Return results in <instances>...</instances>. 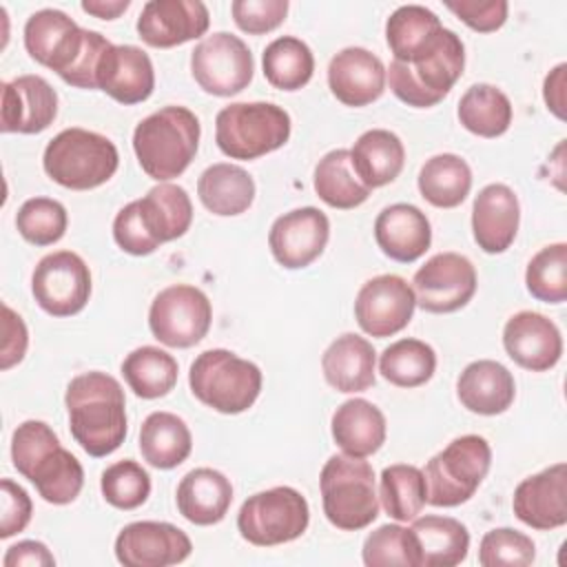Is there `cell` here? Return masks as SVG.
Returning a JSON list of instances; mask_svg holds the SVG:
<instances>
[{"instance_id": "11", "label": "cell", "mask_w": 567, "mask_h": 567, "mask_svg": "<svg viewBox=\"0 0 567 567\" xmlns=\"http://www.w3.org/2000/svg\"><path fill=\"white\" fill-rule=\"evenodd\" d=\"M492 465V447L478 434H463L434 454L425 465L427 503L434 507H456L467 503Z\"/></svg>"}, {"instance_id": "35", "label": "cell", "mask_w": 567, "mask_h": 567, "mask_svg": "<svg viewBox=\"0 0 567 567\" xmlns=\"http://www.w3.org/2000/svg\"><path fill=\"white\" fill-rule=\"evenodd\" d=\"M193 450V434L173 412H151L140 427L142 458L157 470L182 465Z\"/></svg>"}, {"instance_id": "37", "label": "cell", "mask_w": 567, "mask_h": 567, "mask_svg": "<svg viewBox=\"0 0 567 567\" xmlns=\"http://www.w3.org/2000/svg\"><path fill=\"white\" fill-rule=\"evenodd\" d=\"M416 184L427 204L436 208H454L470 195L472 171L461 155L441 153L421 166Z\"/></svg>"}, {"instance_id": "34", "label": "cell", "mask_w": 567, "mask_h": 567, "mask_svg": "<svg viewBox=\"0 0 567 567\" xmlns=\"http://www.w3.org/2000/svg\"><path fill=\"white\" fill-rule=\"evenodd\" d=\"M197 195L204 208L213 215L235 217L250 208L255 199V182L241 166L219 162L199 175Z\"/></svg>"}, {"instance_id": "2", "label": "cell", "mask_w": 567, "mask_h": 567, "mask_svg": "<svg viewBox=\"0 0 567 567\" xmlns=\"http://www.w3.org/2000/svg\"><path fill=\"white\" fill-rule=\"evenodd\" d=\"M69 427L89 456H109L126 439V399L120 381L91 370L73 377L64 394Z\"/></svg>"}, {"instance_id": "19", "label": "cell", "mask_w": 567, "mask_h": 567, "mask_svg": "<svg viewBox=\"0 0 567 567\" xmlns=\"http://www.w3.org/2000/svg\"><path fill=\"white\" fill-rule=\"evenodd\" d=\"M330 237V221L315 206L279 215L268 233V246L279 266L299 270L321 257Z\"/></svg>"}, {"instance_id": "39", "label": "cell", "mask_w": 567, "mask_h": 567, "mask_svg": "<svg viewBox=\"0 0 567 567\" xmlns=\"http://www.w3.org/2000/svg\"><path fill=\"white\" fill-rule=\"evenodd\" d=\"M458 122L478 137H498L512 124V102L494 84H472L458 100Z\"/></svg>"}, {"instance_id": "13", "label": "cell", "mask_w": 567, "mask_h": 567, "mask_svg": "<svg viewBox=\"0 0 567 567\" xmlns=\"http://www.w3.org/2000/svg\"><path fill=\"white\" fill-rule=\"evenodd\" d=\"M213 321V308L204 290L190 284H173L155 295L148 308L153 337L168 348H190L199 343Z\"/></svg>"}, {"instance_id": "46", "label": "cell", "mask_w": 567, "mask_h": 567, "mask_svg": "<svg viewBox=\"0 0 567 567\" xmlns=\"http://www.w3.org/2000/svg\"><path fill=\"white\" fill-rule=\"evenodd\" d=\"M100 489L109 505L117 509H135L144 505L151 494V476L137 461L124 458L102 472Z\"/></svg>"}, {"instance_id": "20", "label": "cell", "mask_w": 567, "mask_h": 567, "mask_svg": "<svg viewBox=\"0 0 567 567\" xmlns=\"http://www.w3.org/2000/svg\"><path fill=\"white\" fill-rule=\"evenodd\" d=\"M210 13L199 0H148L137 18V35L155 49H171L202 38Z\"/></svg>"}, {"instance_id": "3", "label": "cell", "mask_w": 567, "mask_h": 567, "mask_svg": "<svg viewBox=\"0 0 567 567\" xmlns=\"http://www.w3.org/2000/svg\"><path fill=\"white\" fill-rule=\"evenodd\" d=\"M11 461L47 503L66 505L82 492L84 470L80 461L60 445L58 434L44 421L29 419L13 430Z\"/></svg>"}, {"instance_id": "44", "label": "cell", "mask_w": 567, "mask_h": 567, "mask_svg": "<svg viewBox=\"0 0 567 567\" xmlns=\"http://www.w3.org/2000/svg\"><path fill=\"white\" fill-rule=\"evenodd\" d=\"M527 292L545 303H563L567 299V244H549L540 248L525 270Z\"/></svg>"}, {"instance_id": "8", "label": "cell", "mask_w": 567, "mask_h": 567, "mask_svg": "<svg viewBox=\"0 0 567 567\" xmlns=\"http://www.w3.org/2000/svg\"><path fill=\"white\" fill-rule=\"evenodd\" d=\"M42 166L55 184L71 190H91L115 175L120 155L106 135L73 126L60 131L47 144Z\"/></svg>"}, {"instance_id": "5", "label": "cell", "mask_w": 567, "mask_h": 567, "mask_svg": "<svg viewBox=\"0 0 567 567\" xmlns=\"http://www.w3.org/2000/svg\"><path fill=\"white\" fill-rule=\"evenodd\" d=\"M202 126L186 106H164L133 131V151L142 171L157 182L179 177L197 155Z\"/></svg>"}, {"instance_id": "52", "label": "cell", "mask_w": 567, "mask_h": 567, "mask_svg": "<svg viewBox=\"0 0 567 567\" xmlns=\"http://www.w3.org/2000/svg\"><path fill=\"white\" fill-rule=\"evenodd\" d=\"M29 332L18 312L2 303V346H0V368L9 370L20 363L27 354Z\"/></svg>"}, {"instance_id": "30", "label": "cell", "mask_w": 567, "mask_h": 567, "mask_svg": "<svg viewBox=\"0 0 567 567\" xmlns=\"http://www.w3.org/2000/svg\"><path fill=\"white\" fill-rule=\"evenodd\" d=\"M179 514L193 525H215L224 520L233 503L230 481L213 467L190 470L175 492Z\"/></svg>"}, {"instance_id": "21", "label": "cell", "mask_w": 567, "mask_h": 567, "mask_svg": "<svg viewBox=\"0 0 567 567\" xmlns=\"http://www.w3.org/2000/svg\"><path fill=\"white\" fill-rule=\"evenodd\" d=\"M516 518L532 529H556L567 523V465L554 463L523 478L512 498Z\"/></svg>"}, {"instance_id": "9", "label": "cell", "mask_w": 567, "mask_h": 567, "mask_svg": "<svg viewBox=\"0 0 567 567\" xmlns=\"http://www.w3.org/2000/svg\"><path fill=\"white\" fill-rule=\"evenodd\" d=\"M188 385L197 401L221 414H241L261 392V370L230 350L213 348L190 363Z\"/></svg>"}, {"instance_id": "22", "label": "cell", "mask_w": 567, "mask_h": 567, "mask_svg": "<svg viewBox=\"0 0 567 567\" xmlns=\"http://www.w3.org/2000/svg\"><path fill=\"white\" fill-rule=\"evenodd\" d=\"M503 348L516 365L529 372H545L563 357V334L545 315L520 310L503 328Z\"/></svg>"}, {"instance_id": "49", "label": "cell", "mask_w": 567, "mask_h": 567, "mask_svg": "<svg viewBox=\"0 0 567 567\" xmlns=\"http://www.w3.org/2000/svg\"><path fill=\"white\" fill-rule=\"evenodd\" d=\"M235 24L252 35L275 31L288 13V0H235L230 4Z\"/></svg>"}, {"instance_id": "12", "label": "cell", "mask_w": 567, "mask_h": 567, "mask_svg": "<svg viewBox=\"0 0 567 567\" xmlns=\"http://www.w3.org/2000/svg\"><path fill=\"white\" fill-rule=\"evenodd\" d=\"M310 523V507L301 492L288 485L257 492L244 501L237 529L255 547H275L297 540Z\"/></svg>"}, {"instance_id": "24", "label": "cell", "mask_w": 567, "mask_h": 567, "mask_svg": "<svg viewBox=\"0 0 567 567\" xmlns=\"http://www.w3.org/2000/svg\"><path fill=\"white\" fill-rule=\"evenodd\" d=\"M328 86L346 106H365L385 91L383 62L363 47H346L328 64Z\"/></svg>"}, {"instance_id": "4", "label": "cell", "mask_w": 567, "mask_h": 567, "mask_svg": "<svg viewBox=\"0 0 567 567\" xmlns=\"http://www.w3.org/2000/svg\"><path fill=\"white\" fill-rule=\"evenodd\" d=\"M193 221L188 193L168 182L153 186L142 199L120 208L113 219L115 244L135 257L155 252L162 244L186 235Z\"/></svg>"}, {"instance_id": "33", "label": "cell", "mask_w": 567, "mask_h": 567, "mask_svg": "<svg viewBox=\"0 0 567 567\" xmlns=\"http://www.w3.org/2000/svg\"><path fill=\"white\" fill-rule=\"evenodd\" d=\"M357 177L372 190L399 177L405 164V148L396 133L388 128H370L361 133L350 148Z\"/></svg>"}, {"instance_id": "55", "label": "cell", "mask_w": 567, "mask_h": 567, "mask_svg": "<svg viewBox=\"0 0 567 567\" xmlns=\"http://www.w3.org/2000/svg\"><path fill=\"white\" fill-rule=\"evenodd\" d=\"M128 7H131L128 0H84L82 2V11L102 20H115Z\"/></svg>"}, {"instance_id": "47", "label": "cell", "mask_w": 567, "mask_h": 567, "mask_svg": "<svg viewBox=\"0 0 567 567\" xmlns=\"http://www.w3.org/2000/svg\"><path fill=\"white\" fill-rule=\"evenodd\" d=\"M363 563L368 567H416V551L410 527L381 525L363 543Z\"/></svg>"}, {"instance_id": "15", "label": "cell", "mask_w": 567, "mask_h": 567, "mask_svg": "<svg viewBox=\"0 0 567 567\" xmlns=\"http://www.w3.org/2000/svg\"><path fill=\"white\" fill-rule=\"evenodd\" d=\"M31 292L51 317L78 315L91 297V270L78 252H49L31 275Z\"/></svg>"}, {"instance_id": "42", "label": "cell", "mask_w": 567, "mask_h": 567, "mask_svg": "<svg viewBox=\"0 0 567 567\" xmlns=\"http://www.w3.org/2000/svg\"><path fill=\"white\" fill-rule=\"evenodd\" d=\"M379 498L385 514L399 523L414 520L427 503L425 476L416 465L394 463L381 472Z\"/></svg>"}, {"instance_id": "54", "label": "cell", "mask_w": 567, "mask_h": 567, "mask_svg": "<svg viewBox=\"0 0 567 567\" xmlns=\"http://www.w3.org/2000/svg\"><path fill=\"white\" fill-rule=\"evenodd\" d=\"M567 75V64L560 62L556 69H551L545 78V84H543V97H545V104L547 109L558 117V120H565V80Z\"/></svg>"}, {"instance_id": "17", "label": "cell", "mask_w": 567, "mask_h": 567, "mask_svg": "<svg viewBox=\"0 0 567 567\" xmlns=\"http://www.w3.org/2000/svg\"><path fill=\"white\" fill-rule=\"evenodd\" d=\"M414 308V290L403 277L377 275L359 288L354 319L365 334L385 339L401 332L412 321Z\"/></svg>"}, {"instance_id": "23", "label": "cell", "mask_w": 567, "mask_h": 567, "mask_svg": "<svg viewBox=\"0 0 567 567\" xmlns=\"http://www.w3.org/2000/svg\"><path fill=\"white\" fill-rule=\"evenodd\" d=\"M58 115V93L42 75H20L2 82L0 131L2 133H42Z\"/></svg>"}, {"instance_id": "29", "label": "cell", "mask_w": 567, "mask_h": 567, "mask_svg": "<svg viewBox=\"0 0 567 567\" xmlns=\"http://www.w3.org/2000/svg\"><path fill=\"white\" fill-rule=\"evenodd\" d=\"M374 361L377 352L372 343L354 332H346L326 348L321 370L330 388L354 394L374 385Z\"/></svg>"}, {"instance_id": "41", "label": "cell", "mask_w": 567, "mask_h": 567, "mask_svg": "<svg viewBox=\"0 0 567 567\" xmlns=\"http://www.w3.org/2000/svg\"><path fill=\"white\" fill-rule=\"evenodd\" d=\"M261 66L266 80L275 89L299 91L312 78L315 55L303 40L295 35H281L264 49Z\"/></svg>"}, {"instance_id": "1", "label": "cell", "mask_w": 567, "mask_h": 567, "mask_svg": "<svg viewBox=\"0 0 567 567\" xmlns=\"http://www.w3.org/2000/svg\"><path fill=\"white\" fill-rule=\"evenodd\" d=\"M111 47L102 33L78 27L60 9H40L24 24L27 53L78 89H97V75Z\"/></svg>"}, {"instance_id": "32", "label": "cell", "mask_w": 567, "mask_h": 567, "mask_svg": "<svg viewBox=\"0 0 567 567\" xmlns=\"http://www.w3.org/2000/svg\"><path fill=\"white\" fill-rule=\"evenodd\" d=\"M332 439L350 456H370L385 443L388 425L383 412L365 399L343 401L330 421Z\"/></svg>"}, {"instance_id": "51", "label": "cell", "mask_w": 567, "mask_h": 567, "mask_svg": "<svg viewBox=\"0 0 567 567\" xmlns=\"http://www.w3.org/2000/svg\"><path fill=\"white\" fill-rule=\"evenodd\" d=\"M2 489V518H0V538H11L20 534L33 514V503L31 496L27 494L24 487L13 483L11 478H2L0 483Z\"/></svg>"}, {"instance_id": "10", "label": "cell", "mask_w": 567, "mask_h": 567, "mask_svg": "<svg viewBox=\"0 0 567 567\" xmlns=\"http://www.w3.org/2000/svg\"><path fill=\"white\" fill-rule=\"evenodd\" d=\"M290 115L272 102H233L215 117V142L230 159H257L290 137Z\"/></svg>"}, {"instance_id": "25", "label": "cell", "mask_w": 567, "mask_h": 567, "mask_svg": "<svg viewBox=\"0 0 567 567\" xmlns=\"http://www.w3.org/2000/svg\"><path fill=\"white\" fill-rule=\"evenodd\" d=\"M520 204L507 184H487L472 204V235L487 255L505 252L518 233Z\"/></svg>"}, {"instance_id": "31", "label": "cell", "mask_w": 567, "mask_h": 567, "mask_svg": "<svg viewBox=\"0 0 567 567\" xmlns=\"http://www.w3.org/2000/svg\"><path fill=\"white\" fill-rule=\"evenodd\" d=\"M410 532L416 551V567H454L467 558L470 532L452 516L427 514L414 518Z\"/></svg>"}, {"instance_id": "40", "label": "cell", "mask_w": 567, "mask_h": 567, "mask_svg": "<svg viewBox=\"0 0 567 567\" xmlns=\"http://www.w3.org/2000/svg\"><path fill=\"white\" fill-rule=\"evenodd\" d=\"M177 372L179 368L173 354L157 346L135 348L122 361L124 381L140 399L166 396L177 383Z\"/></svg>"}, {"instance_id": "26", "label": "cell", "mask_w": 567, "mask_h": 567, "mask_svg": "<svg viewBox=\"0 0 567 567\" xmlns=\"http://www.w3.org/2000/svg\"><path fill=\"white\" fill-rule=\"evenodd\" d=\"M374 239L381 252L399 264H412L432 244L427 215L414 204H390L374 219Z\"/></svg>"}, {"instance_id": "45", "label": "cell", "mask_w": 567, "mask_h": 567, "mask_svg": "<svg viewBox=\"0 0 567 567\" xmlns=\"http://www.w3.org/2000/svg\"><path fill=\"white\" fill-rule=\"evenodd\" d=\"M16 226L22 239H27L29 244L51 246L64 237L69 215L58 199L31 197L18 208Z\"/></svg>"}, {"instance_id": "43", "label": "cell", "mask_w": 567, "mask_h": 567, "mask_svg": "<svg viewBox=\"0 0 567 567\" xmlns=\"http://www.w3.org/2000/svg\"><path fill=\"white\" fill-rule=\"evenodd\" d=\"M436 352L421 339H399L379 357V372L396 388H419L432 379Z\"/></svg>"}, {"instance_id": "14", "label": "cell", "mask_w": 567, "mask_h": 567, "mask_svg": "<svg viewBox=\"0 0 567 567\" xmlns=\"http://www.w3.org/2000/svg\"><path fill=\"white\" fill-rule=\"evenodd\" d=\"M190 73L202 91L217 97H230L250 84L255 62L241 38L228 31H217L199 40L190 51Z\"/></svg>"}, {"instance_id": "50", "label": "cell", "mask_w": 567, "mask_h": 567, "mask_svg": "<svg viewBox=\"0 0 567 567\" xmlns=\"http://www.w3.org/2000/svg\"><path fill=\"white\" fill-rule=\"evenodd\" d=\"M445 7L470 29L478 33H492L507 20L509 4L505 0H450Z\"/></svg>"}, {"instance_id": "28", "label": "cell", "mask_w": 567, "mask_h": 567, "mask_svg": "<svg viewBox=\"0 0 567 567\" xmlns=\"http://www.w3.org/2000/svg\"><path fill=\"white\" fill-rule=\"evenodd\" d=\"M456 396L465 410L483 416H496L514 403L516 383L503 363L494 359H478L465 365L458 374Z\"/></svg>"}, {"instance_id": "16", "label": "cell", "mask_w": 567, "mask_h": 567, "mask_svg": "<svg viewBox=\"0 0 567 567\" xmlns=\"http://www.w3.org/2000/svg\"><path fill=\"white\" fill-rule=\"evenodd\" d=\"M412 290L425 312H456L476 292V268L465 255L439 252L414 272Z\"/></svg>"}, {"instance_id": "36", "label": "cell", "mask_w": 567, "mask_h": 567, "mask_svg": "<svg viewBox=\"0 0 567 567\" xmlns=\"http://www.w3.org/2000/svg\"><path fill=\"white\" fill-rule=\"evenodd\" d=\"M443 24L434 11L421 4L399 7L385 22V40L396 62L410 64L432 49Z\"/></svg>"}, {"instance_id": "18", "label": "cell", "mask_w": 567, "mask_h": 567, "mask_svg": "<svg viewBox=\"0 0 567 567\" xmlns=\"http://www.w3.org/2000/svg\"><path fill=\"white\" fill-rule=\"evenodd\" d=\"M193 551L188 534L164 520H135L120 529L115 558L124 567H168L184 563Z\"/></svg>"}, {"instance_id": "27", "label": "cell", "mask_w": 567, "mask_h": 567, "mask_svg": "<svg viewBox=\"0 0 567 567\" xmlns=\"http://www.w3.org/2000/svg\"><path fill=\"white\" fill-rule=\"evenodd\" d=\"M97 89L120 104H140L155 89V71L146 51L135 44H113L104 55Z\"/></svg>"}, {"instance_id": "48", "label": "cell", "mask_w": 567, "mask_h": 567, "mask_svg": "<svg viewBox=\"0 0 567 567\" xmlns=\"http://www.w3.org/2000/svg\"><path fill=\"white\" fill-rule=\"evenodd\" d=\"M534 558V540L512 527L489 529L478 545V563L483 567H527Z\"/></svg>"}, {"instance_id": "6", "label": "cell", "mask_w": 567, "mask_h": 567, "mask_svg": "<svg viewBox=\"0 0 567 567\" xmlns=\"http://www.w3.org/2000/svg\"><path fill=\"white\" fill-rule=\"evenodd\" d=\"M465 47L463 40L452 31H441L439 40L430 51L419 55L414 62L403 64L392 60L385 69V80L392 93L408 106L427 109L439 104L463 75Z\"/></svg>"}, {"instance_id": "38", "label": "cell", "mask_w": 567, "mask_h": 567, "mask_svg": "<svg viewBox=\"0 0 567 567\" xmlns=\"http://www.w3.org/2000/svg\"><path fill=\"white\" fill-rule=\"evenodd\" d=\"M315 193L332 208L350 210L370 197V188L357 177L348 148L326 153L315 166Z\"/></svg>"}, {"instance_id": "7", "label": "cell", "mask_w": 567, "mask_h": 567, "mask_svg": "<svg viewBox=\"0 0 567 567\" xmlns=\"http://www.w3.org/2000/svg\"><path fill=\"white\" fill-rule=\"evenodd\" d=\"M326 518L343 532H359L379 516L374 470L361 456L334 454L319 474Z\"/></svg>"}, {"instance_id": "53", "label": "cell", "mask_w": 567, "mask_h": 567, "mask_svg": "<svg viewBox=\"0 0 567 567\" xmlns=\"http://www.w3.org/2000/svg\"><path fill=\"white\" fill-rule=\"evenodd\" d=\"M4 567H53L55 558L40 540H20L11 545L2 558Z\"/></svg>"}]
</instances>
